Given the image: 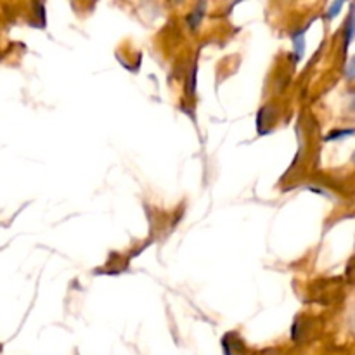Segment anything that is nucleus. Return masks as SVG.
I'll use <instances>...</instances> for the list:
<instances>
[{"instance_id":"nucleus-1","label":"nucleus","mask_w":355,"mask_h":355,"mask_svg":"<svg viewBox=\"0 0 355 355\" xmlns=\"http://www.w3.org/2000/svg\"><path fill=\"white\" fill-rule=\"evenodd\" d=\"M227 340H231V343L224 342V350H225V355H245V345H243V342L239 340L238 335H227L225 336Z\"/></svg>"},{"instance_id":"nucleus-2","label":"nucleus","mask_w":355,"mask_h":355,"mask_svg":"<svg viewBox=\"0 0 355 355\" xmlns=\"http://www.w3.org/2000/svg\"><path fill=\"white\" fill-rule=\"evenodd\" d=\"M203 16H205V0H200V3H198L196 10H194L193 14H189V16H187V24H189V26L193 28V30H196V28L200 26V23H201V19H203Z\"/></svg>"},{"instance_id":"nucleus-3","label":"nucleus","mask_w":355,"mask_h":355,"mask_svg":"<svg viewBox=\"0 0 355 355\" xmlns=\"http://www.w3.org/2000/svg\"><path fill=\"white\" fill-rule=\"evenodd\" d=\"M293 44H295V59L300 61L304 58V52H305V30L297 31L293 35Z\"/></svg>"},{"instance_id":"nucleus-4","label":"nucleus","mask_w":355,"mask_h":355,"mask_svg":"<svg viewBox=\"0 0 355 355\" xmlns=\"http://www.w3.org/2000/svg\"><path fill=\"white\" fill-rule=\"evenodd\" d=\"M352 38H354V7L350 9L349 17H347V23H345V49L349 47Z\"/></svg>"},{"instance_id":"nucleus-5","label":"nucleus","mask_w":355,"mask_h":355,"mask_svg":"<svg viewBox=\"0 0 355 355\" xmlns=\"http://www.w3.org/2000/svg\"><path fill=\"white\" fill-rule=\"evenodd\" d=\"M343 3H345V0H335V2H333V6L329 7V12H328L329 19H333V17L338 16V12L342 10Z\"/></svg>"},{"instance_id":"nucleus-6","label":"nucleus","mask_w":355,"mask_h":355,"mask_svg":"<svg viewBox=\"0 0 355 355\" xmlns=\"http://www.w3.org/2000/svg\"><path fill=\"white\" fill-rule=\"evenodd\" d=\"M35 14H37L38 19H40V24L44 26L45 24V9H44V3H42V0H35Z\"/></svg>"},{"instance_id":"nucleus-7","label":"nucleus","mask_w":355,"mask_h":355,"mask_svg":"<svg viewBox=\"0 0 355 355\" xmlns=\"http://www.w3.org/2000/svg\"><path fill=\"white\" fill-rule=\"evenodd\" d=\"M175 2H182V0H175Z\"/></svg>"}]
</instances>
